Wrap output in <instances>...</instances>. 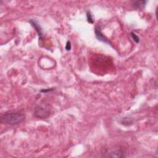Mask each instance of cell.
I'll use <instances>...</instances> for the list:
<instances>
[{"instance_id":"obj_10","label":"cell","mask_w":158,"mask_h":158,"mask_svg":"<svg viewBox=\"0 0 158 158\" xmlns=\"http://www.w3.org/2000/svg\"><path fill=\"white\" fill-rule=\"evenodd\" d=\"M54 89L53 88H49V89H47V90H41V92H43V93H47V92H51L53 91Z\"/></svg>"},{"instance_id":"obj_3","label":"cell","mask_w":158,"mask_h":158,"mask_svg":"<svg viewBox=\"0 0 158 158\" xmlns=\"http://www.w3.org/2000/svg\"><path fill=\"white\" fill-rule=\"evenodd\" d=\"M102 156L105 157H125V155L122 150L116 149L106 151Z\"/></svg>"},{"instance_id":"obj_1","label":"cell","mask_w":158,"mask_h":158,"mask_svg":"<svg viewBox=\"0 0 158 158\" xmlns=\"http://www.w3.org/2000/svg\"><path fill=\"white\" fill-rule=\"evenodd\" d=\"M25 115L20 112H9L1 116V122L10 126H16L23 122Z\"/></svg>"},{"instance_id":"obj_4","label":"cell","mask_w":158,"mask_h":158,"mask_svg":"<svg viewBox=\"0 0 158 158\" xmlns=\"http://www.w3.org/2000/svg\"><path fill=\"white\" fill-rule=\"evenodd\" d=\"M95 35H96V37H97V38L98 39V40L104 42V43H110L109 41L106 38V37L105 36H104L103 33H101L100 29L98 27L95 28Z\"/></svg>"},{"instance_id":"obj_8","label":"cell","mask_w":158,"mask_h":158,"mask_svg":"<svg viewBox=\"0 0 158 158\" xmlns=\"http://www.w3.org/2000/svg\"><path fill=\"white\" fill-rule=\"evenodd\" d=\"M87 20L90 24H93V19L92 15L91 14L90 12H88L87 14Z\"/></svg>"},{"instance_id":"obj_7","label":"cell","mask_w":158,"mask_h":158,"mask_svg":"<svg viewBox=\"0 0 158 158\" xmlns=\"http://www.w3.org/2000/svg\"><path fill=\"white\" fill-rule=\"evenodd\" d=\"M131 36L135 43H138L140 42V38L138 37V36H137L136 34H135L134 32L131 33Z\"/></svg>"},{"instance_id":"obj_5","label":"cell","mask_w":158,"mask_h":158,"mask_svg":"<svg viewBox=\"0 0 158 158\" xmlns=\"http://www.w3.org/2000/svg\"><path fill=\"white\" fill-rule=\"evenodd\" d=\"M30 24H32V25L33 27H34V29H35V30L37 31L38 35L39 36V39L40 40H42L43 39V33H42V30L40 26L39 25V24L37 23V22L35 20H30Z\"/></svg>"},{"instance_id":"obj_9","label":"cell","mask_w":158,"mask_h":158,"mask_svg":"<svg viewBox=\"0 0 158 158\" xmlns=\"http://www.w3.org/2000/svg\"><path fill=\"white\" fill-rule=\"evenodd\" d=\"M71 48H72L71 43V42L69 41H68L67 42L66 45V49L67 51H70L71 49Z\"/></svg>"},{"instance_id":"obj_6","label":"cell","mask_w":158,"mask_h":158,"mask_svg":"<svg viewBox=\"0 0 158 158\" xmlns=\"http://www.w3.org/2000/svg\"><path fill=\"white\" fill-rule=\"evenodd\" d=\"M147 1H135L133 2V6L135 9L142 10L145 7Z\"/></svg>"},{"instance_id":"obj_2","label":"cell","mask_w":158,"mask_h":158,"mask_svg":"<svg viewBox=\"0 0 158 158\" xmlns=\"http://www.w3.org/2000/svg\"><path fill=\"white\" fill-rule=\"evenodd\" d=\"M34 115L38 118H46L49 115V111L42 106H37L34 109Z\"/></svg>"}]
</instances>
